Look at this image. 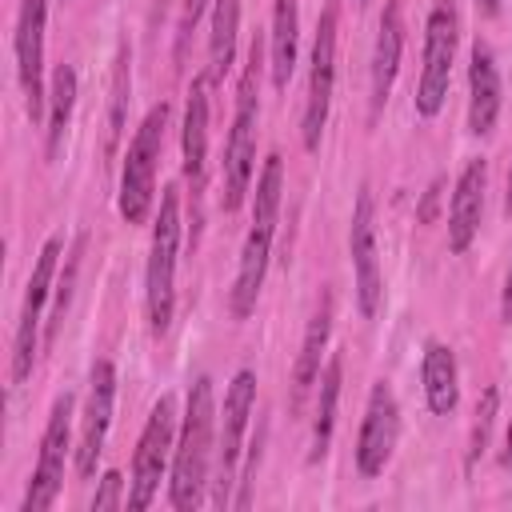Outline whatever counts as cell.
Masks as SVG:
<instances>
[{"label":"cell","mask_w":512,"mask_h":512,"mask_svg":"<svg viewBox=\"0 0 512 512\" xmlns=\"http://www.w3.org/2000/svg\"><path fill=\"white\" fill-rule=\"evenodd\" d=\"M280 192H284V160L280 152H272L256 176V192H252V228L244 236L240 248V264H236V280L228 292V308L236 320H248L256 308V296L264 288V272H268V256H272V236H276V216H280Z\"/></svg>","instance_id":"6da1fadb"},{"label":"cell","mask_w":512,"mask_h":512,"mask_svg":"<svg viewBox=\"0 0 512 512\" xmlns=\"http://www.w3.org/2000/svg\"><path fill=\"white\" fill-rule=\"evenodd\" d=\"M212 432H216V396L212 380L196 376L188 388V408L180 420L176 452H172V480H168V504L176 512H192L204 500L208 464H212Z\"/></svg>","instance_id":"7a4b0ae2"},{"label":"cell","mask_w":512,"mask_h":512,"mask_svg":"<svg viewBox=\"0 0 512 512\" xmlns=\"http://www.w3.org/2000/svg\"><path fill=\"white\" fill-rule=\"evenodd\" d=\"M260 68H264V40L252 36L248 44V60L236 84V116L228 128V144H224V212H236L244 204V196L252 192V176H256V120H260Z\"/></svg>","instance_id":"3957f363"},{"label":"cell","mask_w":512,"mask_h":512,"mask_svg":"<svg viewBox=\"0 0 512 512\" xmlns=\"http://www.w3.org/2000/svg\"><path fill=\"white\" fill-rule=\"evenodd\" d=\"M176 252H180V196L168 184L160 192V208H156V220H152V244H148V268H144V312H148L152 336H164L172 328Z\"/></svg>","instance_id":"277c9868"},{"label":"cell","mask_w":512,"mask_h":512,"mask_svg":"<svg viewBox=\"0 0 512 512\" xmlns=\"http://www.w3.org/2000/svg\"><path fill=\"white\" fill-rule=\"evenodd\" d=\"M164 128H168V104L160 100L144 124L136 128L128 152H124V168H120V216L128 224H144L156 208V164L164 152Z\"/></svg>","instance_id":"5b68a950"},{"label":"cell","mask_w":512,"mask_h":512,"mask_svg":"<svg viewBox=\"0 0 512 512\" xmlns=\"http://www.w3.org/2000/svg\"><path fill=\"white\" fill-rule=\"evenodd\" d=\"M456 36H460L456 8H452V0H440L424 24V68H420V84H416V116H424V120L440 116V108L448 100Z\"/></svg>","instance_id":"8992f818"},{"label":"cell","mask_w":512,"mask_h":512,"mask_svg":"<svg viewBox=\"0 0 512 512\" xmlns=\"http://www.w3.org/2000/svg\"><path fill=\"white\" fill-rule=\"evenodd\" d=\"M172 432H176V400L160 396L152 404V412L144 420V432L136 440V452H132V484H128V508L132 512H144L156 500L160 480L168 472V456L176 452Z\"/></svg>","instance_id":"52a82bcc"},{"label":"cell","mask_w":512,"mask_h":512,"mask_svg":"<svg viewBox=\"0 0 512 512\" xmlns=\"http://www.w3.org/2000/svg\"><path fill=\"white\" fill-rule=\"evenodd\" d=\"M72 408H76L72 392H60L52 400V412H48V424H44V436H40V456H36L28 492L20 500V512H48L56 504L60 484H64L68 444H72Z\"/></svg>","instance_id":"ba28073f"},{"label":"cell","mask_w":512,"mask_h":512,"mask_svg":"<svg viewBox=\"0 0 512 512\" xmlns=\"http://www.w3.org/2000/svg\"><path fill=\"white\" fill-rule=\"evenodd\" d=\"M64 256V240L60 236H48L36 252V264H32V276H28V288H24V304H20V320H16V340H12V384H24L32 376V364H36V332H40V312H44V300L56 284V264Z\"/></svg>","instance_id":"9c48e42d"},{"label":"cell","mask_w":512,"mask_h":512,"mask_svg":"<svg viewBox=\"0 0 512 512\" xmlns=\"http://www.w3.org/2000/svg\"><path fill=\"white\" fill-rule=\"evenodd\" d=\"M336 4H324L316 40H312V72H308V100H304V120H300V140L304 152H316L324 140L328 108H332V88H336Z\"/></svg>","instance_id":"30bf717a"},{"label":"cell","mask_w":512,"mask_h":512,"mask_svg":"<svg viewBox=\"0 0 512 512\" xmlns=\"http://www.w3.org/2000/svg\"><path fill=\"white\" fill-rule=\"evenodd\" d=\"M348 252H352V276H356V308L364 320H372L384 304V276H380V256H376V200L368 184L356 192Z\"/></svg>","instance_id":"8fae6325"},{"label":"cell","mask_w":512,"mask_h":512,"mask_svg":"<svg viewBox=\"0 0 512 512\" xmlns=\"http://www.w3.org/2000/svg\"><path fill=\"white\" fill-rule=\"evenodd\" d=\"M252 408H256V372L240 368L232 384L224 388V416H220V436H216V504H228V488H232V472L240 460Z\"/></svg>","instance_id":"7c38bea8"},{"label":"cell","mask_w":512,"mask_h":512,"mask_svg":"<svg viewBox=\"0 0 512 512\" xmlns=\"http://www.w3.org/2000/svg\"><path fill=\"white\" fill-rule=\"evenodd\" d=\"M400 440V404L392 396V388L384 380L372 384L368 392V408L360 420V436H356V468L360 476H380L392 460V448Z\"/></svg>","instance_id":"4fadbf2b"},{"label":"cell","mask_w":512,"mask_h":512,"mask_svg":"<svg viewBox=\"0 0 512 512\" xmlns=\"http://www.w3.org/2000/svg\"><path fill=\"white\" fill-rule=\"evenodd\" d=\"M44 24H48V0H20V20H16V76L24 88V104L32 124L44 120Z\"/></svg>","instance_id":"5bb4252c"},{"label":"cell","mask_w":512,"mask_h":512,"mask_svg":"<svg viewBox=\"0 0 512 512\" xmlns=\"http://www.w3.org/2000/svg\"><path fill=\"white\" fill-rule=\"evenodd\" d=\"M112 404H116V368L112 360H96L88 372V404L80 416V440H76V476L88 480L96 472V460L104 452V436L112 424Z\"/></svg>","instance_id":"9a60e30c"},{"label":"cell","mask_w":512,"mask_h":512,"mask_svg":"<svg viewBox=\"0 0 512 512\" xmlns=\"http://www.w3.org/2000/svg\"><path fill=\"white\" fill-rule=\"evenodd\" d=\"M484 188H488V160H468L460 180H456V192H452V204H448V252H468L476 232H480V216H484Z\"/></svg>","instance_id":"2e32d148"},{"label":"cell","mask_w":512,"mask_h":512,"mask_svg":"<svg viewBox=\"0 0 512 512\" xmlns=\"http://www.w3.org/2000/svg\"><path fill=\"white\" fill-rule=\"evenodd\" d=\"M500 100H504V88H500L492 48L484 40H476L472 56H468V132L472 136H488L496 128Z\"/></svg>","instance_id":"e0dca14e"},{"label":"cell","mask_w":512,"mask_h":512,"mask_svg":"<svg viewBox=\"0 0 512 512\" xmlns=\"http://www.w3.org/2000/svg\"><path fill=\"white\" fill-rule=\"evenodd\" d=\"M208 88L212 76H196L188 88L184 104V132H180V152H184V176L192 180V196H200L204 184V164H208Z\"/></svg>","instance_id":"ac0fdd59"},{"label":"cell","mask_w":512,"mask_h":512,"mask_svg":"<svg viewBox=\"0 0 512 512\" xmlns=\"http://www.w3.org/2000/svg\"><path fill=\"white\" fill-rule=\"evenodd\" d=\"M328 332H332V292H324L316 300V312L304 328L300 352H296V368H292V408L304 404V396L316 388L320 368H324V348H328Z\"/></svg>","instance_id":"d6986e66"},{"label":"cell","mask_w":512,"mask_h":512,"mask_svg":"<svg viewBox=\"0 0 512 512\" xmlns=\"http://www.w3.org/2000/svg\"><path fill=\"white\" fill-rule=\"evenodd\" d=\"M400 52H404V16H400V0H388L384 16H380L376 44H372V116L384 108V100L396 84Z\"/></svg>","instance_id":"ffe728a7"},{"label":"cell","mask_w":512,"mask_h":512,"mask_svg":"<svg viewBox=\"0 0 512 512\" xmlns=\"http://www.w3.org/2000/svg\"><path fill=\"white\" fill-rule=\"evenodd\" d=\"M420 380H424V400L432 416H452L460 404V368H456V352L440 340L424 344V360H420Z\"/></svg>","instance_id":"44dd1931"},{"label":"cell","mask_w":512,"mask_h":512,"mask_svg":"<svg viewBox=\"0 0 512 512\" xmlns=\"http://www.w3.org/2000/svg\"><path fill=\"white\" fill-rule=\"evenodd\" d=\"M300 0H276L272 4V28H268V72L272 84L284 92L296 72V40H300Z\"/></svg>","instance_id":"7402d4cb"},{"label":"cell","mask_w":512,"mask_h":512,"mask_svg":"<svg viewBox=\"0 0 512 512\" xmlns=\"http://www.w3.org/2000/svg\"><path fill=\"white\" fill-rule=\"evenodd\" d=\"M340 376H344V360L340 352H332L320 368V388H316V412H312V452L308 460H324L328 444H332V428H336V404H340Z\"/></svg>","instance_id":"603a6c76"},{"label":"cell","mask_w":512,"mask_h":512,"mask_svg":"<svg viewBox=\"0 0 512 512\" xmlns=\"http://www.w3.org/2000/svg\"><path fill=\"white\" fill-rule=\"evenodd\" d=\"M72 108H76V72H72V64H60L56 72H52V88H48V144H44V152H48V160H56L60 156V148H64V136H68V120H72Z\"/></svg>","instance_id":"cb8c5ba5"},{"label":"cell","mask_w":512,"mask_h":512,"mask_svg":"<svg viewBox=\"0 0 512 512\" xmlns=\"http://www.w3.org/2000/svg\"><path fill=\"white\" fill-rule=\"evenodd\" d=\"M236 28H240V0H212V32H208V76L212 84L224 80L236 56Z\"/></svg>","instance_id":"d4e9b609"},{"label":"cell","mask_w":512,"mask_h":512,"mask_svg":"<svg viewBox=\"0 0 512 512\" xmlns=\"http://www.w3.org/2000/svg\"><path fill=\"white\" fill-rule=\"evenodd\" d=\"M128 48H120L116 52V76H112V112H108V156H112V148H116V140H120V132H124V108H128V84H132V76H128Z\"/></svg>","instance_id":"484cf974"},{"label":"cell","mask_w":512,"mask_h":512,"mask_svg":"<svg viewBox=\"0 0 512 512\" xmlns=\"http://www.w3.org/2000/svg\"><path fill=\"white\" fill-rule=\"evenodd\" d=\"M496 400H500L496 388H488L484 400H480V408H476V424H472V440H468V468L488 448V432H492V420H496Z\"/></svg>","instance_id":"4316f807"},{"label":"cell","mask_w":512,"mask_h":512,"mask_svg":"<svg viewBox=\"0 0 512 512\" xmlns=\"http://www.w3.org/2000/svg\"><path fill=\"white\" fill-rule=\"evenodd\" d=\"M124 504H128V496H124V476L112 468V472L100 476V488H96V496H92V512H108V508H124Z\"/></svg>","instance_id":"83f0119b"},{"label":"cell","mask_w":512,"mask_h":512,"mask_svg":"<svg viewBox=\"0 0 512 512\" xmlns=\"http://www.w3.org/2000/svg\"><path fill=\"white\" fill-rule=\"evenodd\" d=\"M440 188H444V180H432V184H428V192H424V200H420V208H416V220H420V224H432V220H436Z\"/></svg>","instance_id":"f1b7e54d"},{"label":"cell","mask_w":512,"mask_h":512,"mask_svg":"<svg viewBox=\"0 0 512 512\" xmlns=\"http://www.w3.org/2000/svg\"><path fill=\"white\" fill-rule=\"evenodd\" d=\"M204 4H208V0H184V12H180V52H184V40H188V32L196 28Z\"/></svg>","instance_id":"f546056e"},{"label":"cell","mask_w":512,"mask_h":512,"mask_svg":"<svg viewBox=\"0 0 512 512\" xmlns=\"http://www.w3.org/2000/svg\"><path fill=\"white\" fill-rule=\"evenodd\" d=\"M500 320L512 324V264H508V276H504V292H500Z\"/></svg>","instance_id":"4dcf8cb0"},{"label":"cell","mask_w":512,"mask_h":512,"mask_svg":"<svg viewBox=\"0 0 512 512\" xmlns=\"http://www.w3.org/2000/svg\"><path fill=\"white\" fill-rule=\"evenodd\" d=\"M504 216H512V156H508V180H504Z\"/></svg>","instance_id":"1f68e13d"},{"label":"cell","mask_w":512,"mask_h":512,"mask_svg":"<svg viewBox=\"0 0 512 512\" xmlns=\"http://www.w3.org/2000/svg\"><path fill=\"white\" fill-rule=\"evenodd\" d=\"M504 468H512V420H508V436H504Z\"/></svg>","instance_id":"d6a6232c"},{"label":"cell","mask_w":512,"mask_h":512,"mask_svg":"<svg viewBox=\"0 0 512 512\" xmlns=\"http://www.w3.org/2000/svg\"><path fill=\"white\" fill-rule=\"evenodd\" d=\"M476 8H480L484 16H496V12H500V0H476Z\"/></svg>","instance_id":"836d02e7"},{"label":"cell","mask_w":512,"mask_h":512,"mask_svg":"<svg viewBox=\"0 0 512 512\" xmlns=\"http://www.w3.org/2000/svg\"><path fill=\"white\" fill-rule=\"evenodd\" d=\"M356 4H364V0H356Z\"/></svg>","instance_id":"e575fe53"}]
</instances>
